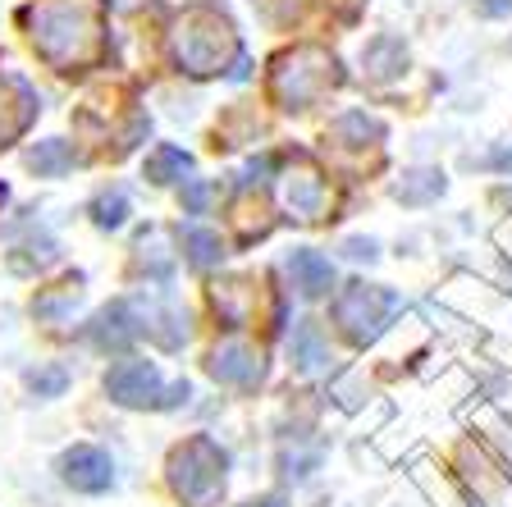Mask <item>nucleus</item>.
I'll use <instances>...</instances> for the list:
<instances>
[{
    "label": "nucleus",
    "mask_w": 512,
    "mask_h": 507,
    "mask_svg": "<svg viewBox=\"0 0 512 507\" xmlns=\"http://www.w3.org/2000/svg\"><path fill=\"white\" fill-rule=\"evenodd\" d=\"M23 28L55 74H83L106 55V0H32Z\"/></svg>",
    "instance_id": "nucleus-1"
},
{
    "label": "nucleus",
    "mask_w": 512,
    "mask_h": 507,
    "mask_svg": "<svg viewBox=\"0 0 512 507\" xmlns=\"http://www.w3.org/2000/svg\"><path fill=\"white\" fill-rule=\"evenodd\" d=\"M330 87H339V60L325 46H293L270 60V101L279 110H311Z\"/></svg>",
    "instance_id": "nucleus-2"
},
{
    "label": "nucleus",
    "mask_w": 512,
    "mask_h": 507,
    "mask_svg": "<svg viewBox=\"0 0 512 507\" xmlns=\"http://www.w3.org/2000/svg\"><path fill=\"white\" fill-rule=\"evenodd\" d=\"M234 55H238L234 23L224 19L220 10H211V5L188 10L179 19V28H174V60H179L183 74L211 78V74H220Z\"/></svg>",
    "instance_id": "nucleus-3"
},
{
    "label": "nucleus",
    "mask_w": 512,
    "mask_h": 507,
    "mask_svg": "<svg viewBox=\"0 0 512 507\" xmlns=\"http://www.w3.org/2000/svg\"><path fill=\"white\" fill-rule=\"evenodd\" d=\"M224 466H229V457L220 453L215 439H206V434L188 439V444L174 448V457H170L174 494L192 507H211L215 498L224 494Z\"/></svg>",
    "instance_id": "nucleus-4"
},
{
    "label": "nucleus",
    "mask_w": 512,
    "mask_h": 507,
    "mask_svg": "<svg viewBox=\"0 0 512 507\" xmlns=\"http://www.w3.org/2000/svg\"><path fill=\"white\" fill-rule=\"evenodd\" d=\"M398 311V297L389 288H375V284H348L339 297H334V325L362 348V343H375L380 329L389 325V316Z\"/></svg>",
    "instance_id": "nucleus-5"
},
{
    "label": "nucleus",
    "mask_w": 512,
    "mask_h": 507,
    "mask_svg": "<svg viewBox=\"0 0 512 507\" xmlns=\"http://www.w3.org/2000/svg\"><path fill=\"white\" fill-rule=\"evenodd\" d=\"M106 393L119 407H174V402H188V384H170L160 393V370L151 361H119V366H110Z\"/></svg>",
    "instance_id": "nucleus-6"
},
{
    "label": "nucleus",
    "mask_w": 512,
    "mask_h": 507,
    "mask_svg": "<svg viewBox=\"0 0 512 507\" xmlns=\"http://www.w3.org/2000/svg\"><path fill=\"white\" fill-rule=\"evenodd\" d=\"M60 480L74 489V494H106V489L115 485V462H110L101 448L78 444L60 457Z\"/></svg>",
    "instance_id": "nucleus-7"
},
{
    "label": "nucleus",
    "mask_w": 512,
    "mask_h": 507,
    "mask_svg": "<svg viewBox=\"0 0 512 507\" xmlns=\"http://www.w3.org/2000/svg\"><path fill=\"white\" fill-rule=\"evenodd\" d=\"M32 119H37V92L19 78H0V147L23 138Z\"/></svg>",
    "instance_id": "nucleus-8"
},
{
    "label": "nucleus",
    "mask_w": 512,
    "mask_h": 507,
    "mask_svg": "<svg viewBox=\"0 0 512 507\" xmlns=\"http://www.w3.org/2000/svg\"><path fill=\"white\" fill-rule=\"evenodd\" d=\"M206 370H211L220 384H256L261 380V352H252V348H243V343H224V348H215L211 352V361H206Z\"/></svg>",
    "instance_id": "nucleus-9"
},
{
    "label": "nucleus",
    "mask_w": 512,
    "mask_h": 507,
    "mask_svg": "<svg viewBox=\"0 0 512 507\" xmlns=\"http://www.w3.org/2000/svg\"><path fill=\"white\" fill-rule=\"evenodd\" d=\"M138 334H142V325H138V316H133V307H128V302L106 307L101 316H96V325H92V343L101 352H124Z\"/></svg>",
    "instance_id": "nucleus-10"
},
{
    "label": "nucleus",
    "mask_w": 512,
    "mask_h": 507,
    "mask_svg": "<svg viewBox=\"0 0 512 507\" xmlns=\"http://www.w3.org/2000/svg\"><path fill=\"white\" fill-rule=\"evenodd\" d=\"M284 201L298 220H320V211H325V179L311 165L293 169L284 179Z\"/></svg>",
    "instance_id": "nucleus-11"
},
{
    "label": "nucleus",
    "mask_w": 512,
    "mask_h": 507,
    "mask_svg": "<svg viewBox=\"0 0 512 507\" xmlns=\"http://www.w3.org/2000/svg\"><path fill=\"white\" fill-rule=\"evenodd\" d=\"M288 275H293V288H298L302 297H325L334 288V265L330 256L311 252V247H302V252L288 256Z\"/></svg>",
    "instance_id": "nucleus-12"
},
{
    "label": "nucleus",
    "mask_w": 512,
    "mask_h": 507,
    "mask_svg": "<svg viewBox=\"0 0 512 507\" xmlns=\"http://www.w3.org/2000/svg\"><path fill=\"white\" fill-rule=\"evenodd\" d=\"M362 64H366V74H371L375 83H394V78H403V69H407L403 37H394V32H380L375 42H366Z\"/></svg>",
    "instance_id": "nucleus-13"
},
{
    "label": "nucleus",
    "mask_w": 512,
    "mask_h": 507,
    "mask_svg": "<svg viewBox=\"0 0 512 507\" xmlns=\"http://www.w3.org/2000/svg\"><path fill=\"white\" fill-rule=\"evenodd\" d=\"M439 192H444V174H439V169H407L403 183L394 188V197L403 201V206H426Z\"/></svg>",
    "instance_id": "nucleus-14"
},
{
    "label": "nucleus",
    "mask_w": 512,
    "mask_h": 507,
    "mask_svg": "<svg viewBox=\"0 0 512 507\" xmlns=\"http://www.w3.org/2000/svg\"><path fill=\"white\" fill-rule=\"evenodd\" d=\"M28 169H37L42 179H60V174H69L74 169V147L60 138L51 142H37V147L28 151Z\"/></svg>",
    "instance_id": "nucleus-15"
},
{
    "label": "nucleus",
    "mask_w": 512,
    "mask_h": 507,
    "mask_svg": "<svg viewBox=\"0 0 512 507\" xmlns=\"http://www.w3.org/2000/svg\"><path fill=\"white\" fill-rule=\"evenodd\" d=\"M215 311H220L224 325H247V307H252V288L247 279H229V284H215Z\"/></svg>",
    "instance_id": "nucleus-16"
},
{
    "label": "nucleus",
    "mask_w": 512,
    "mask_h": 507,
    "mask_svg": "<svg viewBox=\"0 0 512 507\" xmlns=\"http://www.w3.org/2000/svg\"><path fill=\"white\" fill-rule=\"evenodd\" d=\"M293 361H298V370H316L330 361V348H325V334H320L316 320H302L293 329Z\"/></svg>",
    "instance_id": "nucleus-17"
},
{
    "label": "nucleus",
    "mask_w": 512,
    "mask_h": 507,
    "mask_svg": "<svg viewBox=\"0 0 512 507\" xmlns=\"http://www.w3.org/2000/svg\"><path fill=\"white\" fill-rule=\"evenodd\" d=\"M366 138L371 142L384 138V124L371 119L366 110H348L343 119H334V142H343V147H366Z\"/></svg>",
    "instance_id": "nucleus-18"
},
{
    "label": "nucleus",
    "mask_w": 512,
    "mask_h": 507,
    "mask_svg": "<svg viewBox=\"0 0 512 507\" xmlns=\"http://www.w3.org/2000/svg\"><path fill=\"white\" fill-rule=\"evenodd\" d=\"M188 165H192V160H188V151L170 147V142H160V147L147 156V179L165 188V183H179L183 174H188Z\"/></svg>",
    "instance_id": "nucleus-19"
},
{
    "label": "nucleus",
    "mask_w": 512,
    "mask_h": 507,
    "mask_svg": "<svg viewBox=\"0 0 512 507\" xmlns=\"http://www.w3.org/2000/svg\"><path fill=\"white\" fill-rule=\"evenodd\" d=\"M183 252H188V261L197 270H206V265H215L224 256V243H220V233H211V229H188L183 233Z\"/></svg>",
    "instance_id": "nucleus-20"
},
{
    "label": "nucleus",
    "mask_w": 512,
    "mask_h": 507,
    "mask_svg": "<svg viewBox=\"0 0 512 507\" xmlns=\"http://www.w3.org/2000/svg\"><path fill=\"white\" fill-rule=\"evenodd\" d=\"M92 220L101 224V229H119V224L128 220V197L124 192H101V197L92 201Z\"/></svg>",
    "instance_id": "nucleus-21"
},
{
    "label": "nucleus",
    "mask_w": 512,
    "mask_h": 507,
    "mask_svg": "<svg viewBox=\"0 0 512 507\" xmlns=\"http://www.w3.org/2000/svg\"><path fill=\"white\" fill-rule=\"evenodd\" d=\"M64 384H69V370H64V366H37V370H28V389L37 393V398H60Z\"/></svg>",
    "instance_id": "nucleus-22"
},
{
    "label": "nucleus",
    "mask_w": 512,
    "mask_h": 507,
    "mask_svg": "<svg viewBox=\"0 0 512 507\" xmlns=\"http://www.w3.org/2000/svg\"><path fill=\"white\" fill-rule=\"evenodd\" d=\"M202 206H206V183H188V188H183V211L202 215Z\"/></svg>",
    "instance_id": "nucleus-23"
},
{
    "label": "nucleus",
    "mask_w": 512,
    "mask_h": 507,
    "mask_svg": "<svg viewBox=\"0 0 512 507\" xmlns=\"http://www.w3.org/2000/svg\"><path fill=\"white\" fill-rule=\"evenodd\" d=\"M476 10L485 14V19H499V14L512 10V0H476Z\"/></svg>",
    "instance_id": "nucleus-24"
},
{
    "label": "nucleus",
    "mask_w": 512,
    "mask_h": 507,
    "mask_svg": "<svg viewBox=\"0 0 512 507\" xmlns=\"http://www.w3.org/2000/svg\"><path fill=\"white\" fill-rule=\"evenodd\" d=\"M348 256H352V261H375V243H362V238H352V243H348Z\"/></svg>",
    "instance_id": "nucleus-25"
},
{
    "label": "nucleus",
    "mask_w": 512,
    "mask_h": 507,
    "mask_svg": "<svg viewBox=\"0 0 512 507\" xmlns=\"http://www.w3.org/2000/svg\"><path fill=\"white\" fill-rule=\"evenodd\" d=\"M247 507H284L279 498H261V503H247Z\"/></svg>",
    "instance_id": "nucleus-26"
}]
</instances>
